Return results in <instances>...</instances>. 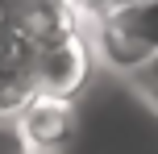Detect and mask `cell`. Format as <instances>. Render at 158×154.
Wrapping results in <instances>:
<instances>
[{
	"label": "cell",
	"mask_w": 158,
	"mask_h": 154,
	"mask_svg": "<svg viewBox=\"0 0 158 154\" xmlns=\"http://www.w3.org/2000/svg\"><path fill=\"white\" fill-rule=\"evenodd\" d=\"M87 71H92V46H87V38L79 29L42 42L29 54V83H33V92H46V96L71 100L83 88Z\"/></svg>",
	"instance_id": "1"
},
{
	"label": "cell",
	"mask_w": 158,
	"mask_h": 154,
	"mask_svg": "<svg viewBox=\"0 0 158 154\" xmlns=\"http://www.w3.org/2000/svg\"><path fill=\"white\" fill-rule=\"evenodd\" d=\"M129 79H133V83H137V88H142V92H146V96H150V100H154V104H158V54H154V58H146V63H142V67H137V71H133V75H129Z\"/></svg>",
	"instance_id": "4"
},
{
	"label": "cell",
	"mask_w": 158,
	"mask_h": 154,
	"mask_svg": "<svg viewBox=\"0 0 158 154\" xmlns=\"http://www.w3.org/2000/svg\"><path fill=\"white\" fill-rule=\"evenodd\" d=\"M0 154H25L21 138H17V129H13V121H0Z\"/></svg>",
	"instance_id": "5"
},
{
	"label": "cell",
	"mask_w": 158,
	"mask_h": 154,
	"mask_svg": "<svg viewBox=\"0 0 158 154\" xmlns=\"http://www.w3.org/2000/svg\"><path fill=\"white\" fill-rule=\"evenodd\" d=\"M96 21L112 29L121 42H129L142 54V63L158 54V0H129V4L104 8V13H96Z\"/></svg>",
	"instance_id": "3"
},
{
	"label": "cell",
	"mask_w": 158,
	"mask_h": 154,
	"mask_svg": "<svg viewBox=\"0 0 158 154\" xmlns=\"http://www.w3.org/2000/svg\"><path fill=\"white\" fill-rule=\"evenodd\" d=\"M117 4H125V0H87L92 13H104V8H117Z\"/></svg>",
	"instance_id": "6"
},
{
	"label": "cell",
	"mask_w": 158,
	"mask_h": 154,
	"mask_svg": "<svg viewBox=\"0 0 158 154\" xmlns=\"http://www.w3.org/2000/svg\"><path fill=\"white\" fill-rule=\"evenodd\" d=\"M13 129L21 138L25 154H58L75 129V104L67 96H46V92H29L21 108L13 113Z\"/></svg>",
	"instance_id": "2"
}]
</instances>
